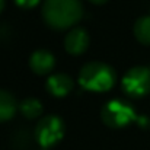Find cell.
I'll list each match as a JSON object with an SVG mask.
<instances>
[{"label":"cell","instance_id":"cell-8","mask_svg":"<svg viewBox=\"0 0 150 150\" xmlns=\"http://www.w3.org/2000/svg\"><path fill=\"white\" fill-rule=\"evenodd\" d=\"M47 91L55 98H64L73 91V79L66 73H54L47 80Z\"/></svg>","mask_w":150,"mask_h":150},{"label":"cell","instance_id":"cell-11","mask_svg":"<svg viewBox=\"0 0 150 150\" xmlns=\"http://www.w3.org/2000/svg\"><path fill=\"white\" fill-rule=\"evenodd\" d=\"M134 37L136 40L143 44V45H150V16H142L136 21L134 23Z\"/></svg>","mask_w":150,"mask_h":150},{"label":"cell","instance_id":"cell-7","mask_svg":"<svg viewBox=\"0 0 150 150\" xmlns=\"http://www.w3.org/2000/svg\"><path fill=\"white\" fill-rule=\"evenodd\" d=\"M54 66H55V58L50 51L47 50L34 51L31 58H29V67L38 76L48 74L50 71H52Z\"/></svg>","mask_w":150,"mask_h":150},{"label":"cell","instance_id":"cell-4","mask_svg":"<svg viewBox=\"0 0 150 150\" xmlns=\"http://www.w3.org/2000/svg\"><path fill=\"white\" fill-rule=\"evenodd\" d=\"M122 92L131 98H142L150 93V69L136 66L130 69L121 79Z\"/></svg>","mask_w":150,"mask_h":150},{"label":"cell","instance_id":"cell-6","mask_svg":"<svg viewBox=\"0 0 150 150\" xmlns=\"http://www.w3.org/2000/svg\"><path fill=\"white\" fill-rule=\"evenodd\" d=\"M89 47V34L85 28L74 26L64 37V50L71 55H80Z\"/></svg>","mask_w":150,"mask_h":150},{"label":"cell","instance_id":"cell-9","mask_svg":"<svg viewBox=\"0 0 150 150\" xmlns=\"http://www.w3.org/2000/svg\"><path fill=\"white\" fill-rule=\"evenodd\" d=\"M16 108H18V103L15 96L7 91L0 89V122L9 121L15 115Z\"/></svg>","mask_w":150,"mask_h":150},{"label":"cell","instance_id":"cell-1","mask_svg":"<svg viewBox=\"0 0 150 150\" xmlns=\"http://www.w3.org/2000/svg\"><path fill=\"white\" fill-rule=\"evenodd\" d=\"M83 18V6L80 0H45L42 4V19L55 31L74 28Z\"/></svg>","mask_w":150,"mask_h":150},{"label":"cell","instance_id":"cell-3","mask_svg":"<svg viewBox=\"0 0 150 150\" xmlns=\"http://www.w3.org/2000/svg\"><path fill=\"white\" fill-rule=\"evenodd\" d=\"M100 118L106 127L118 130L127 127L131 121H134L136 112L128 102L122 99H112L103 105L100 111Z\"/></svg>","mask_w":150,"mask_h":150},{"label":"cell","instance_id":"cell-14","mask_svg":"<svg viewBox=\"0 0 150 150\" xmlns=\"http://www.w3.org/2000/svg\"><path fill=\"white\" fill-rule=\"evenodd\" d=\"M4 3H6V0H0V12L3 10V7H4Z\"/></svg>","mask_w":150,"mask_h":150},{"label":"cell","instance_id":"cell-10","mask_svg":"<svg viewBox=\"0 0 150 150\" xmlns=\"http://www.w3.org/2000/svg\"><path fill=\"white\" fill-rule=\"evenodd\" d=\"M19 111L25 118L35 120V118H40L42 114V103L35 98H26L21 102Z\"/></svg>","mask_w":150,"mask_h":150},{"label":"cell","instance_id":"cell-12","mask_svg":"<svg viewBox=\"0 0 150 150\" xmlns=\"http://www.w3.org/2000/svg\"><path fill=\"white\" fill-rule=\"evenodd\" d=\"M40 1L41 0H15V3L22 9H32V7L38 6Z\"/></svg>","mask_w":150,"mask_h":150},{"label":"cell","instance_id":"cell-2","mask_svg":"<svg viewBox=\"0 0 150 150\" xmlns=\"http://www.w3.org/2000/svg\"><path fill=\"white\" fill-rule=\"evenodd\" d=\"M117 82L115 70L102 61L86 63L79 71V83L91 92H108Z\"/></svg>","mask_w":150,"mask_h":150},{"label":"cell","instance_id":"cell-5","mask_svg":"<svg viewBox=\"0 0 150 150\" xmlns=\"http://www.w3.org/2000/svg\"><path fill=\"white\" fill-rule=\"evenodd\" d=\"M64 136V122L58 115L42 117L35 128V137L41 147L48 149L57 144Z\"/></svg>","mask_w":150,"mask_h":150},{"label":"cell","instance_id":"cell-13","mask_svg":"<svg viewBox=\"0 0 150 150\" xmlns=\"http://www.w3.org/2000/svg\"><path fill=\"white\" fill-rule=\"evenodd\" d=\"M91 3H93V4H105L108 0H89Z\"/></svg>","mask_w":150,"mask_h":150}]
</instances>
